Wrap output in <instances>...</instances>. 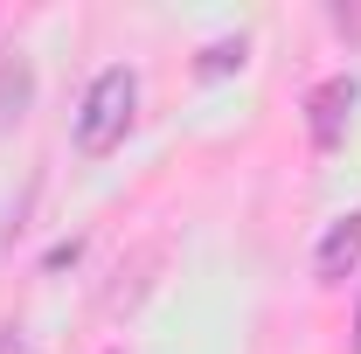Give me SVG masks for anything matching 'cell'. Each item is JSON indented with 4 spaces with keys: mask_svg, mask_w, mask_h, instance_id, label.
Here are the masks:
<instances>
[{
    "mask_svg": "<svg viewBox=\"0 0 361 354\" xmlns=\"http://www.w3.org/2000/svg\"><path fill=\"white\" fill-rule=\"evenodd\" d=\"M133 104H139L133 70H97V84L84 90V111H77V146L84 153H111L126 139V126H133Z\"/></svg>",
    "mask_w": 361,
    "mask_h": 354,
    "instance_id": "1",
    "label": "cell"
},
{
    "mask_svg": "<svg viewBox=\"0 0 361 354\" xmlns=\"http://www.w3.org/2000/svg\"><path fill=\"white\" fill-rule=\"evenodd\" d=\"M355 77H326L313 90V146H341V126H348V111H355Z\"/></svg>",
    "mask_w": 361,
    "mask_h": 354,
    "instance_id": "2",
    "label": "cell"
},
{
    "mask_svg": "<svg viewBox=\"0 0 361 354\" xmlns=\"http://www.w3.org/2000/svg\"><path fill=\"white\" fill-rule=\"evenodd\" d=\"M355 257H361V209H355V216H341L334 229H326V243H319L313 271L326 278V285H341V278L355 271Z\"/></svg>",
    "mask_w": 361,
    "mask_h": 354,
    "instance_id": "3",
    "label": "cell"
},
{
    "mask_svg": "<svg viewBox=\"0 0 361 354\" xmlns=\"http://www.w3.org/2000/svg\"><path fill=\"white\" fill-rule=\"evenodd\" d=\"M229 70H243V42H216L202 56V77H229Z\"/></svg>",
    "mask_w": 361,
    "mask_h": 354,
    "instance_id": "4",
    "label": "cell"
},
{
    "mask_svg": "<svg viewBox=\"0 0 361 354\" xmlns=\"http://www.w3.org/2000/svg\"><path fill=\"white\" fill-rule=\"evenodd\" d=\"M355 354H361V312H355Z\"/></svg>",
    "mask_w": 361,
    "mask_h": 354,
    "instance_id": "5",
    "label": "cell"
}]
</instances>
